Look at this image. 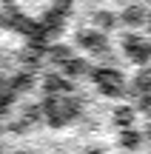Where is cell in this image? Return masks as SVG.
I'll list each match as a JSON object with an SVG mask.
<instances>
[{
	"mask_svg": "<svg viewBox=\"0 0 151 154\" xmlns=\"http://www.w3.org/2000/svg\"><path fill=\"white\" fill-rule=\"evenodd\" d=\"M111 120H114L117 128H131L137 123V109H134V106H120V109H114Z\"/></svg>",
	"mask_w": 151,
	"mask_h": 154,
	"instance_id": "9",
	"label": "cell"
},
{
	"mask_svg": "<svg viewBox=\"0 0 151 154\" xmlns=\"http://www.w3.org/2000/svg\"><path fill=\"white\" fill-rule=\"evenodd\" d=\"M0 154H3V149H0Z\"/></svg>",
	"mask_w": 151,
	"mask_h": 154,
	"instance_id": "15",
	"label": "cell"
},
{
	"mask_svg": "<svg viewBox=\"0 0 151 154\" xmlns=\"http://www.w3.org/2000/svg\"><path fill=\"white\" fill-rule=\"evenodd\" d=\"M40 111H43V120L49 123L51 128H63L68 123L80 120L83 114V100L77 94H46V100L40 103Z\"/></svg>",
	"mask_w": 151,
	"mask_h": 154,
	"instance_id": "1",
	"label": "cell"
},
{
	"mask_svg": "<svg viewBox=\"0 0 151 154\" xmlns=\"http://www.w3.org/2000/svg\"><path fill=\"white\" fill-rule=\"evenodd\" d=\"M74 46L86 51V54H94V57H106L111 51V43H108V32L97 26H83L74 32Z\"/></svg>",
	"mask_w": 151,
	"mask_h": 154,
	"instance_id": "3",
	"label": "cell"
},
{
	"mask_svg": "<svg viewBox=\"0 0 151 154\" xmlns=\"http://www.w3.org/2000/svg\"><path fill=\"white\" fill-rule=\"evenodd\" d=\"M40 86H43L46 94H71V91H74L71 80H68L63 72H49V74H43Z\"/></svg>",
	"mask_w": 151,
	"mask_h": 154,
	"instance_id": "6",
	"label": "cell"
},
{
	"mask_svg": "<svg viewBox=\"0 0 151 154\" xmlns=\"http://www.w3.org/2000/svg\"><path fill=\"white\" fill-rule=\"evenodd\" d=\"M71 54H74V49H71V46H66V43H51L49 49H46V57H49V60L54 63V66L66 63Z\"/></svg>",
	"mask_w": 151,
	"mask_h": 154,
	"instance_id": "10",
	"label": "cell"
},
{
	"mask_svg": "<svg viewBox=\"0 0 151 154\" xmlns=\"http://www.w3.org/2000/svg\"><path fill=\"white\" fill-rule=\"evenodd\" d=\"M89 80L106 97H123L128 91V80H125V74L117 66H91L89 69Z\"/></svg>",
	"mask_w": 151,
	"mask_h": 154,
	"instance_id": "2",
	"label": "cell"
},
{
	"mask_svg": "<svg viewBox=\"0 0 151 154\" xmlns=\"http://www.w3.org/2000/svg\"><path fill=\"white\" fill-rule=\"evenodd\" d=\"M91 23H97V29H103V32H111L114 26H120L114 11H91Z\"/></svg>",
	"mask_w": 151,
	"mask_h": 154,
	"instance_id": "11",
	"label": "cell"
},
{
	"mask_svg": "<svg viewBox=\"0 0 151 154\" xmlns=\"http://www.w3.org/2000/svg\"><path fill=\"white\" fill-rule=\"evenodd\" d=\"M117 20H120V26L137 29V26H143V23H148V9H146L143 3H128V6L117 14Z\"/></svg>",
	"mask_w": 151,
	"mask_h": 154,
	"instance_id": "7",
	"label": "cell"
},
{
	"mask_svg": "<svg viewBox=\"0 0 151 154\" xmlns=\"http://www.w3.org/2000/svg\"><path fill=\"white\" fill-rule=\"evenodd\" d=\"M123 54H125V60H131V63H137V66H148L151 63V40L146 37H140V34H125L123 37Z\"/></svg>",
	"mask_w": 151,
	"mask_h": 154,
	"instance_id": "5",
	"label": "cell"
},
{
	"mask_svg": "<svg viewBox=\"0 0 151 154\" xmlns=\"http://www.w3.org/2000/svg\"><path fill=\"white\" fill-rule=\"evenodd\" d=\"M89 63L83 60V57H77V54H71L66 63H60V72L68 77V80H74V77H83V74H89Z\"/></svg>",
	"mask_w": 151,
	"mask_h": 154,
	"instance_id": "8",
	"label": "cell"
},
{
	"mask_svg": "<svg viewBox=\"0 0 151 154\" xmlns=\"http://www.w3.org/2000/svg\"><path fill=\"white\" fill-rule=\"evenodd\" d=\"M83 154H106L103 149H89V151H83Z\"/></svg>",
	"mask_w": 151,
	"mask_h": 154,
	"instance_id": "13",
	"label": "cell"
},
{
	"mask_svg": "<svg viewBox=\"0 0 151 154\" xmlns=\"http://www.w3.org/2000/svg\"><path fill=\"white\" fill-rule=\"evenodd\" d=\"M140 143H143V134L140 131H134V128H123V134H120V146H123V149L134 151V149H140Z\"/></svg>",
	"mask_w": 151,
	"mask_h": 154,
	"instance_id": "12",
	"label": "cell"
},
{
	"mask_svg": "<svg viewBox=\"0 0 151 154\" xmlns=\"http://www.w3.org/2000/svg\"><path fill=\"white\" fill-rule=\"evenodd\" d=\"M0 26L3 29H14V32H26V34H40V26H32L26 14L14 6V0H0Z\"/></svg>",
	"mask_w": 151,
	"mask_h": 154,
	"instance_id": "4",
	"label": "cell"
},
{
	"mask_svg": "<svg viewBox=\"0 0 151 154\" xmlns=\"http://www.w3.org/2000/svg\"><path fill=\"white\" fill-rule=\"evenodd\" d=\"M23 154H32V151H23Z\"/></svg>",
	"mask_w": 151,
	"mask_h": 154,
	"instance_id": "14",
	"label": "cell"
}]
</instances>
